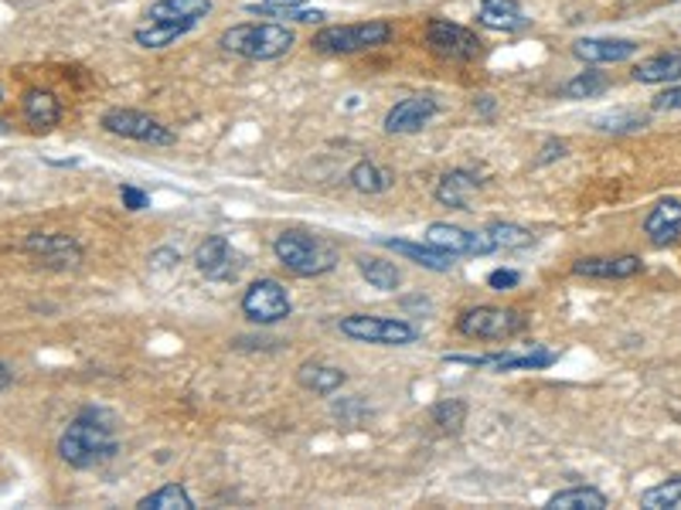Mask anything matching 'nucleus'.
Wrapping results in <instances>:
<instances>
[{
	"label": "nucleus",
	"mask_w": 681,
	"mask_h": 510,
	"mask_svg": "<svg viewBox=\"0 0 681 510\" xmlns=\"http://www.w3.org/2000/svg\"><path fill=\"white\" fill-rule=\"evenodd\" d=\"M194 269L202 272L208 282H232L246 269V259L225 235H208L202 245L194 248Z\"/></svg>",
	"instance_id": "9b49d317"
},
{
	"label": "nucleus",
	"mask_w": 681,
	"mask_h": 510,
	"mask_svg": "<svg viewBox=\"0 0 681 510\" xmlns=\"http://www.w3.org/2000/svg\"><path fill=\"white\" fill-rule=\"evenodd\" d=\"M494 242V248H504V252H522V248H531L535 245V235L528 229L515 221H491L485 229Z\"/></svg>",
	"instance_id": "c756f323"
},
{
	"label": "nucleus",
	"mask_w": 681,
	"mask_h": 510,
	"mask_svg": "<svg viewBox=\"0 0 681 510\" xmlns=\"http://www.w3.org/2000/svg\"><path fill=\"white\" fill-rule=\"evenodd\" d=\"M120 202H123L127 211H144V208H151V194L133 187V184H123L120 187Z\"/></svg>",
	"instance_id": "c9c22d12"
},
{
	"label": "nucleus",
	"mask_w": 681,
	"mask_h": 510,
	"mask_svg": "<svg viewBox=\"0 0 681 510\" xmlns=\"http://www.w3.org/2000/svg\"><path fill=\"white\" fill-rule=\"evenodd\" d=\"M528 317L522 309H507V306H470L457 317V330L470 340H511L525 333Z\"/></svg>",
	"instance_id": "423d86ee"
},
{
	"label": "nucleus",
	"mask_w": 681,
	"mask_h": 510,
	"mask_svg": "<svg viewBox=\"0 0 681 510\" xmlns=\"http://www.w3.org/2000/svg\"><path fill=\"white\" fill-rule=\"evenodd\" d=\"M24 252L45 269H72L82 263V242L65 232H32L24 239Z\"/></svg>",
	"instance_id": "f8f14e48"
},
{
	"label": "nucleus",
	"mask_w": 681,
	"mask_h": 510,
	"mask_svg": "<svg viewBox=\"0 0 681 510\" xmlns=\"http://www.w3.org/2000/svg\"><path fill=\"white\" fill-rule=\"evenodd\" d=\"M477 24L488 27V32H522L528 27V17H525V8L518 0H480L477 8Z\"/></svg>",
	"instance_id": "6ab92c4d"
},
{
	"label": "nucleus",
	"mask_w": 681,
	"mask_h": 510,
	"mask_svg": "<svg viewBox=\"0 0 681 510\" xmlns=\"http://www.w3.org/2000/svg\"><path fill=\"white\" fill-rule=\"evenodd\" d=\"M212 0H154L147 21H175V24H191L198 27V21L212 14Z\"/></svg>",
	"instance_id": "5701e85b"
},
{
	"label": "nucleus",
	"mask_w": 681,
	"mask_h": 510,
	"mask_svg": "<svg viewBox=\"0 0 681 510\" xmlns=\"http://www.w3.org/2000/svg\"><path fill=\"white\" fill-rule=\"evenodd\" d=\"M337 330L355 344H375V348H409L419 340V330L403 317H379V314H351L340 317Z\"/></svg>",
	"instance_id": "39448f33"
},
{
	"label": "nucleus",
	"mask_w": 681,
	"mask_h": 510,
	"mask_svg": "<svg viewBox=\"0 0 681 510\" xmlns=\"http://www.w3.org/2000/svg\"><path fill=\"white\" fill-rule=\"evenodd\" d=\"M634 82L641 85H671V82H681V51H661V54H650V59L637 62L634 65Z\"/></svg>",
	"instance_id": "b1692460"
},
{
	"label": "nucleus",
	"mask_w": 681,
	"mask_h": 510,
	"mask_svg": "<svg viewBox=\"0 0 681 510\" xmlns=\"http://www.w3.org/2000/svg\"><path fill=\"white\" fill-rule=\"evenodd\" d=\"M382 248L395 252V255H403V259L422 266V269H430V272H450L453 269V255L433 248L430 242H409V239H375Z\"/></svg>",
	"instance_id": "aec40b11"
},
{
	"label": "nucleus",
	"mask_w": 681,
	"mask_h": 510,
	"mask_svg": "<svg viewBox=\"0 0 681 510\" xmlns=\"http://www.w3.org/2000/svg\"><path fill=\"white\" fill-rule=\"evenodd\" d=\"M0 99H4V93H0Z\"/></svg>",
	"instance_id": "c03bdc74"
},
{
	"label": "nucleus",
	"mask_w": 681,
	"mask_h": 510,
	"mask_svg": "<svg viewBox=\"0 0 681 510\" xmlns=\"http://www.w3.org/2000/svg\"><path fill=\"white\" fill-rule=\"evenodd\" d=\"M103 130L112 133V136H123V139H136V144H151V147H170L175 144V130L164 126L157 117L151 112H140V109H109L103 112Z\"/></svg>",
	"instance_id": "6e6552de"
},
{
	"label": "nucleus",
	"mask_w": 681,
	"mask_h": 510,
	"mask_svg": "<svg viewBox=\"0 0 681 510\" xmlns=\"http://www.w3.org/2000/svg\"><path fill=\"white\" fill-rule=\"evenodd\" d=\"M607 89H610V78L604 72L586 69V72L573 75L570 82L562 85V96L565 99H596V96H604Z\"/></svg>",
	"instance_id": "7c9ffc66"
},
{
	"label": "nucleus",
	"mask_w": 681,
	"mask_h": 510,
	"mask_svg": "<svg viewBox=\"0 0 681 510\" xmlns=\"http://www.w3.org/2000/svg\"><path fill=\"white\" fill-rule=\"evenodd\" d=\"M14 385V367L8 361H0V391H8Z\"/></svg>",
	"instance_id": "79ce46f5"
},
{
	"label": "nucleus",
	"mask_w": 681,
	"mask_h": 510,
	"mask_svg": "<svg viewBox=\"0 0 681 510\" xmlns=\"http://www.w3.org/2000/svg\"><path fill=\"white\" fill-rule=\"evenodd\" d=\"M637 41L631 38H580L573 41V59L583 65H617V62H631L637 54Z\"/></svg>",
	"instance_id": "2eb2a0df"
},
{
	"label": "nucleus",
	"mask_w": 681,
	"mask_h": 510,
	"mask_svg": "<svg viewBox=\"0 0 681 510\" xmlns=\"http://www.w3.org/2000/svg\"><path fill=\"white\" fill-rule=\"evenodd\" d=\"M392 41V24L389 21H361V24H331L310 38L314 51L321 54H358L372 51Z\"/></svg>",
	"instance_id": "20e7f679"
},
{
	"label": "nucleus",
	"mask_w": 681,
	"mask_h": 510,
	"mask_svg": "<svg viewBox=\"0 0 681 510\" xmlns=\"http://www.w3.org/2000/svg\"><path fill=\"white\" fill-rule=\"evenodd\" d=\"M467 422V402L464 399H443L440 405H433V425H440L443 433L457 436Z\"/></svg>",
	"instance_id": "72a5a7b5"
},
{
	"label": "nucleus",
	"mask_w": 681,
	"mask_h": 510,
	"mask_svg": "<svg viewBox=\"0 0 681 510\" xmlns=\"http://www.w3.org/2000/svg\"><path fill=\"white\" fill-rule=\"evenodd\" d=\"M117 415L106 409H82L59 439V457L72 470H99L117 460Z\"/></svg>",
	"instance_id": "f257e3e1"
},
{
	"label": "nucleus",
	"mask_w": 681,
	"mask_h": 510,
	"mask_svg": "<svg viewBox=\"0 0 681 510\" xmlns=\"http://www.w3.org/2000/svg\"><path fill=\"white\" fill-rule=\"evenodd\" d=\"M446 361L470 364V367H491V372L504 375V372H542V367H552L559 361V354L542 348V344H531V348H522V351H494V354H477V357L450 354Z\"/></svg>",
	"instance_id": "9d476101"
},
{
	"label": "nucleus",
	"mask_w": 681,
	"mask_h": 510,
	"mask_svg": "<svg viewBox=\"0 0 681 510\" xmlns=\"http://www.w3.org/2000/svg\"><path fill=\"white\" fill-rule=\"evenodd\" d=\"M181 263V252H175V248H154L151 252V266L154 269H175Z\"/></svg>",
	"instance_id": "58836bf2"
},
{
	"label": "nucleus",
	"mask_w": 681,
	"mask_h": 510,
	"mask_svg": "<svg viewBox=\"0 0 681 510\" xmlns=\"http://www.w3.org/2000/svg\"><path fill=\"white\" fill-rule=\"evenodd\" d=\"M348 181L358 194H385L395 178H392V170H385L382 163L375 160H358L351 170H348Z\"/></svg>",
	"instance_id": "cd10ccee"
},
{
	"label": "nucleus",
	"mask_w": 681,
	"mask_h": 510,
	"mask_svg": "<svg viewBox=\"0 0 681 510\" xmlns=\"http://www.w3.org/2000/svg\"><path fill=\"white\" fill-rule=\"evenodd\" d=\"M678 503H681V473L668 476L665 484L641 494V507H647V510H668V507H678Z\"/></svg>",
	"instance_id": "473e14b6"
},
{
	"label": "nucleus",
	"mask_w": 681,
	"mask_h": 510,
	"mask_svg": "<svg viewBox=\"0 0 681 510\" xmlns=\"http://www.w3.org/2000/svg\"><path fill=\"white\" fill-rule=\"evenodd\" d=\"M273 255L276 263L300 276V279H314V276H327L337 266V248L331 242H324L321 235H310L300 229L279 232L273 239Z\"/></svg>",
	"instance_id": "7ed1b4c3"
},
{
	"label": "nucleus",
	"mask_w": 681,
	"mask_h": 510,
	"mask_svg": "<svg viewBox=\"0 0 681 510\" xmlns=\"http://www.w3.org/2000/svg\"><path fill=\"white\" fill-rule=\"evenodd\" d=\"M610 500L596 487H565L546 500V510H607Z\"/></svg>",
	"instance_id": "a878e982"
},
{
	"label": "nucleus",
	"mask_w": 681,
	"mask_h": 510,
	"mask_svg": "<svg viewBox=\"0 0 681 510\" xmlns=\"http://www.w3.org/2000/svg\"><path fill=\"white\" fill-rule=\"evenodd\" d=\"M191 32V24H175V21H147V24H140L136 32H133V41L140 48H147V51H157V48H167V45H175L178 38H184Z\"/></svg>",
	"instance_id": "bb28decb"
},
{
	"label": "nucleus",
	"mask_w": 681,
	"mask_h": 510,
	"mask_svg": "<svg viewBox=\"0 0 681 510\" xmlns=\"http://www.w3.org/2000/svg\"><path fill=\"white\" fill-rule=\"evenodd\" d=\"M287 17H290V21H300V24H321L327 14H324V11H303V8H297V11L287 14Z\"/></svg>",
	"instance_id": "ea45409f"
},
{
	"label": "nucleus",
	"mask_w": 681,
	"mask_h": 510,
	"mask_svg": "<svg viewBox=\"0 0 681 510\" xmlns=\"http://www.w3.org/2000/svg\"><path fill=\"white\" fill-rule=\"evenodd\" d=\"M140 510H194V500L184 484H164L160 490L136 500Z\"/></svg>",
	"instance_id": "c85d7f7f"
},
{
	"label": "nucleus",
	"mask_w": 681,
	"mask_h": 510,
	"mask_svg": "<svg viewBox=\"0 0 681 510\" xmlns=\"http://www.w3.org/2000/svg\"><path fill=\"white\" fill-rule=\"evenodd\" d=\"M644 269L641 255H589V259H576L573 272L583 279H631Z\"/></svg>",
	"instance_id": "dca6fc26"
},
{
	"label": "nucleus",
	"mask_w": 681,
	"mask_h": 510,
	"mask_svg": "<svg viewBox=\"0 0 681 510\" xmlns=\"http://www.w3.org/2000/svg\"><path fill=\"white\" fill-rule=\"evenodd\" d=\"M474 109L488 112V117H491V112H494V102H491V96H480V102H474Z\"/></svg>",
	"instance_id": "37998d69"
},
{
	"label": "nucleus",
	"mask_w": 681,
	"mask_h": 510,
	"mask_svg": "<svg viewBox=\"0 0 681 510\" xmlns=\"http://www.w3.org/2000/svg\"><path fill=\"white\" fill-rule=\"evenodd\" d=\"M426 45L446 62H474L480 59V51H485V41H480L470 27L446 21V17H433L426 24Z\"/></svg>",
	"instance_id": "1a4fd4ad"
},
{
	"label": "nucleus",
	"mask_w": 681,
	"mask_h": 510,
	"mask_svg": "<svg viewBox=\"0 0 681 510\" xmlns=\"http://www.w3.org/2000/svg\"><path fill=\"white\" fill-rule=\"evenodd\" d=\"M650 109L655 112H674V109H681V85H668L665 93H658L655 96V102H650Z\"/></svg>",
	"instance_id": "4c0bfd02"
},
{
	"label": "nucleus",
	"mask_w": 681,
	"mask_h": 510,
	"mask_svg": "<svg viewBox=\"0 0 681 510\" xmlns=\"http://www.w3.org/2000/svg\"><path fill=\"white\" fill-rule=\"evenodd\" d=\"M422 242H430L433 248L453 255V259H457V255H491V252H498L488 232H470V229H461V224H450V221L426 224Z\"/></svg>",
	"instance_id": "ddd939ff"
},
{
	"label": "nucleus",
	"mask_w": 681,
	"mask_h": 510,
	"mask_svg": "<svg viewBox=\"0 0 681 510\" xmlns=\"http://www.w3.org/2000/svg\"><path fill=\"white\" fill-rule=\"evenodd\" d=\"M480 181L477 174H470V170L457 167V170H446V174L437 181L433 187V197L443 205V208H453V211H467L470 208V197L480 191Z\"/></svg>",
	"instance_id": "a211bd4d"
},
{
	"label": "nucleus",
	"mask_w": 681,
	"mask_h": 510,
	"mask_svg": "<svg viewBox=\"0 0 681 510\" xmlns=\"http://www.w3.org/2000/svg\"><path fill=\"white\" fill-rule=\"evenodd\" d=\"M297 35L283 21H246L232 24L229 32H222L218 45L222 51L239 54L246 62H273L283 59L294 48Z\"/></svg>",
	"instance_id": "f03ea898"
},
{
	"label": "nucleus",
	"mask_w": 681,
	"mask_h": 510,
	"mask_svg": "<svg viewBox=\"0 0 681 510\" xmlns=\"http://www.w3.org/2000/svg\"><path fill=\"white\" fill-rule=\"evenodd\" d=\"M644 235H647L650 245H658V248L681 239V202L678 197H665V202H658L655 208L647 211Z\"/></svg>",
	"instance_id": "f3484780"
},
{
	"label": "nucleus",
	"mask_w": 681,
	"mask_h": 510,
	"mask_svg": "<svg viewBox=\"0 0 681 510\" xmlns=\"http://www.w3.org/2000/svg\"><path fill=\"white\" fill-rule=\"evenodd\" d=\"M358 272L361 279L368 282L372 290H382V293H395L403 282V272L395 263L389 259H379V255H358Z\"/></svg>",
	"instance_id": "393cba45"
},
{
	"label": "nucleus",
	"mask_w": 681,
	"mask_h": 510,
	"mask_svg": "<svg viewBox=\"0 0 681 510\" xmlns=\"http://www.w3.org/2000/svg\"><path fill=\"white\" fill-rule=\"evenodd\" d=\"M21 109H24V120L38 133H48L62 123V102L48 89H27L21 99Z\"/></svg>",
	"instance_id": "412c9836"
},
{
	"label": "nucleus",
	"mask_w": 681,
	"mask_h": 510,
	"mask_svg": "<svg viewBox=\"0 0 681 510\" xmlns=\"http://www.w3.org/2000/svg\"><path fill=\"white\" fill-rule=\"evenodd\" d=\"M522 282V272L518 269H494L491 276H488V287L491 290H498V293H504V290H515Z\"/></svg>",
	"instance_id": "e433bc0d"
},
{
	"label": "nucleus",
	"mask_w": 681,
	"mask_h": 510,
	"mask_svg": "<svg viewBox=\"0 0 681 510\" xmlns=\"http://www.w3.org/2000/svg\"><path fill=\"white\" fill-rule=\"evenodd\" d=\"M593 126L604 133H637L647 126V117L637 109H613V112H600V117L593 120Z\"/></svg>",
	"instance_id": "2f4dec72"
},
{
	"label": "nucleus",
	"mask_w": 681,
	"mask_h": 510,
	"mask_svg": "<svg viewBox=\"0 0 681 510\" xmlns=\"http://www.w3.org/2000/svg\"><path fill=\"white\" fill-rule=\"evenodd\" d=\"M303 4H307V0H252L246 11L249 14H263V17H287L297 8H303Z\"/></svg>",
	"instance_id": "f704fd0d"
},
{
	"label": "nucleus",
	"mask_w": 681,
	"mask_h": 510,
	"mask_svg": "<svg viewBox=\"0 0 681 510\" xmlns=\"http://www.w3.org/2000/svg\"><path fill=\"white\" fill-rule=\"evenodd\" d=\"M437 112H440V102L433 96H406L385 112L382 126L392 136H409V133H419L422 126H430Z\"/></svg>",
	"instance_id": "4468645a"
},
{
	"label": "nucleus",
	"mask_w": 681,
	"mask_h": 510,
	"mask_svg": "<svg viewBox=\"0 0 681 510\" xmlns=\"http://www.w3.org/2000/svg\"><path fill=\"white\" fill-rule=\"evenodd\" d=\"M294 309V300L287 293L279 279H255L252 287L242 293V317L249 324H260V327H273L279 320H287Z\"/></svg>",
	"instance_id": "0eeeda50"
},
{
	"label": "nucleus",
	"mask_w": 681,
	"mask_h": 510,
	"mask_svg": "<svg viewBox=\"0 0 681 510\" xmlns=\"http://www.w3.org/2000/svg\"><path fill=\"white\" fill-rule=\"evenodd\" d=\"M348 381V375L340 372L337 364H327V361H303L297 367V385L303 391H314V394H334L340 391Z\"/></svg>",
	"instance_id": "4be33fe9"
},
{
	"label": "nucleus",
	"mask_w": 681,
	"mask_h": 510,
	"mask_svg": "<svg viewBox=\"0 0 681 510\" xmlns=\"http://www.w3.org/2000/svg\"><path fill=\"white\" fill-rule=\"evenodd\" d=\"M555 157H565V144H559V139H549V144L542 147V157H538V163H549Z\"/></svg>",
	"instance_id": "a19ab883"
}]
</instances>
